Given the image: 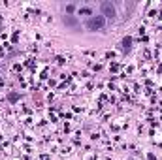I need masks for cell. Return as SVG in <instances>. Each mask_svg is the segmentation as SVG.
<instances>
[{
  "label": "cell",
  "mask_w": 162,
  "mask_h": 160,
  "mask_svg": "<svg viewBox=\"0 0 162 160\" xmlns=\"http://www.w3.org/2000/svg\"><path fill=\"white\" fill-rule=\"evenodd\" d=\"M106 26V17L104 15H94V17H90L89 21H87V29L89 30H100Z\"/></svg>",
  "instance_id": "1"
},
{
  "label": "cell",
  "mask_w": 162,
  "mask_h": 160,
  "mask_svg": "<svg viewBox=\"0 0 162 160\" xmlns=\"http://www.w3.org/2000/svg\"><path fill=\"white\" fill-rule=\"evenodd\" d=\"M8 100H10V102H17V100H19V94H17V93H10V94H8Z\"/></svg>",
  "instance_id": "4"
},
{
  "label": "cell",
  "mask_w": 162,
  "mask_h": 160,
  "mask_svg": "<svg viewBox=\"0 0 162 160\" xmlns=\"http://www.w3.org/2000/svg\"><path fill=\"white\" fill-rule=\"evenodd\" d=\"M81 13H85V15H90V10H87V8H83V10H81Z\"/></svg>",
  "instance_id": "6"
},
{
  "label": "cell",
  "mask_w": 162,
  "mask_h": 160,
  "mask_svg": "<svg viewBox=\"0 0 162 160\" xmlns=\"http://www.w3.org/2000/svg\"><path fill=\"white\" fill-rule=\"evenodd\" d=\"M102 15L108 19H113L115 17V6L111 2H102Z\"/></svg>",
  "instance_id": "2"
},
{
  "label": "cell",
  "mask_w": 162,
  "mask_h": 160,
  "mask_svg": "<svg viewBox=\"0 0 162 160\" xmlns=\"http://www.w3.org/2000/svg\"><path fill=\"white\" fill-rule=\"evenodd\" d=\"M130 43H132V40H130V38H124V40H122V45H124V49H128Z\"/></svg>",
  "instance_id": "5"
},
{
  "label": "cell",
  "mask_w": 162,
  "mask_h": 160,
  "mask_svg": "<svg viewBox=\"0 0 162 160\" xmlns=\"http://www.w3.org/2000/svg\"><path fill=\"white\" fill-rule=\"evenodd\" d=\"M64 23H66L68 26H76V25H77V21H76L74 17H70V15H64Z\"/></svg>",
  "instance_id": "3"
}]
</instances>
